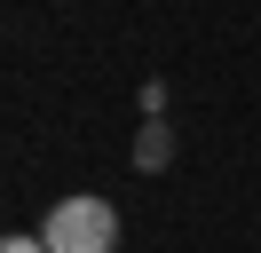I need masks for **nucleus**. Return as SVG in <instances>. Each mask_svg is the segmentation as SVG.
I'll use <instances>...</instances> for the list:
<instances>
[{
	"label": "nucleus",
	"instance_id": "obj_1",
	"mask_svg": "<svg viewBox=\"0 0 261 253\" xmlns=\"http://www.w3.org/2000/svg\"><path fill=\"white\" fill-rule=\"evenodd\" d=\"M40 237H48V253H111L119 245V206L111 198H56Z\"/></svg>",
	"mask_w": 261,
	"mask_h": 253
},
{
	"label": "nucleus",
	"instance_id": "obj_2",
	"mask_svg": "<svg viewBox=\"0 0 261 253\" xmlns=\"http://www.w3.org/2000/svg\"><path fill=\"white\" fill-rule=\"evenodd\" d=\"M166 158H174V135H166V127L150 119V127H143V142H135V166H143V174H159Z\"/></svg>",
	"mask_w": 261,
	"mask_h": 253
},
{
	"label": "nucleus",
	"instance_id": "obj_3",
	"mask_svg": "<svg viewBox=\"0 0 261 253\" xmlns=\"http://www.w3.org/2000/svg\"><path fill=\"white\" fill-rule=\"evenodd\" d=\"M0 253H48V237H24V230H16V237H8Z\"/></svg>",
	"mask_w": 261,
	"mask_h": 253
}]
</instances>
